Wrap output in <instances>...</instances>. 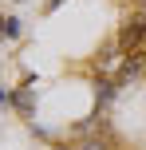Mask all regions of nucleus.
Wrapping results in <instances>:
<instances>
[{
	"mask_svg": "<svg viewBox=\"0 0 146 150\" xmlns=\"http://www.w3.org/2000/svg\"><path fill=\"white\" fill-rule=\"evenodd\" d=\"M142 40H146V16H130L123 24V32H118V44L123 47H138Z\"/></svg>",
	"mask_w": 146,
	"mask_h": 150,
	"instance_id": "1",
	"label": "nucleus"
},
{
	"mask_svg": "<svg viewBox=\"0 0 146 150\" xmlns=\"http://www.w3.org/2000/svg\"><path fill=\"white\" fill-rule=\"evenodd\" d=\"M142 67H146V55H142V52H134V59H126V63H123V75H118V83L138 79V75H142Z\"/></svg>",
	"mask_w": 146,
	"mask_h": 150,
	"instance_id": "2",
	"label": "nucleus"
},
{
	"mask_svg": "<svg viewBox=\"0 0 146 150\" xmlns=\"http://www.w3.org/2000/svg\"><path fill=\"white\" fill-rule=\"evenodd\" d=\"M4 36H8V40L20 36V20H8V24H4Z\"/></svg>",
	"mask_w": 146,
	"mask_h": 150,
	"instance_id": "3",
	"label": "nucleus"
},
{
	"mask_svg": "<svg viewBox=\"0 0 146 150\" xmlns=\"http://www.w3.org/2000/svg\"><path fill=\"white\" fill-rule=\"evenodd\" d=\"M79 150H111V146H107V142H99V138H91V142H83Z\"/></svg>",
	"mask_w": 146,
	"mask_h": 150,
	"instance_id": "4",
	"label": "nucleus"
},
{
	"mask_svg": "<svg viewBox=\"0 0 146 150\" xmlns=\"http://www.w3.org/2000/svg\"><path fill=\"white\" fill-rule=\"evenodd\" d=\"M4 24H8V20H4V16H0V36H4Z\"/></svg>",
	"mask_w": 146,
	"mask_h": 150,
	"instance_id": "5",
	"label": "nucleus"
},
{
	"mask_svg": "<svg viewBox=\"0 0 146 150\" xmlns=\"http://www.w3.org/2000/svg\"><path fill=\"white\" fill-rule=\"evenodd\" d=\"M138 4H146V0H138Z\"/></svg>",
	"mask_w": 146,
	"mask_h": 150,
	"instance_id": "6",
	"label": "nucleus"
}]
</instances>
